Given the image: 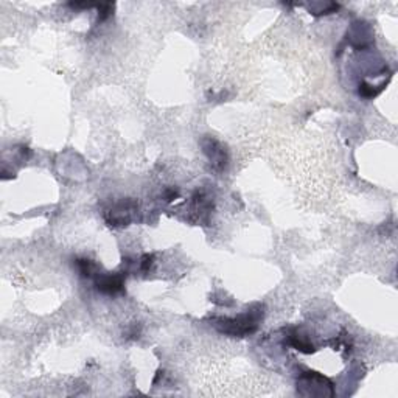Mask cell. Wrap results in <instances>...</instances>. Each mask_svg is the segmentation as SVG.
I'll return each instance as SVG.
<instances>
[{
  "label": "cell",
  "mask_w": 398,
  "mask_h": 398,
  "mask_svg": "<svg viewBox=\"0 0 398 398\" xmlns=\"http://www.w3.org/2000/svg\"><path fill=\"white\" fill-rule=\"evenodd\" d=\"M265 316V306L257 303L251 306L246 313L240 314L232 319H218L215 322V327L218 328V332L229 335L233 338H245L257 332L258 324Z\"/></svg>",
  "instance_id": "obj_1"
},
{
  "label": "cell",
  "mask_w": 398,
  "mask_h": 398,
  "mask_svg": "<svg viewBox=\"0 0 398 398\" xmlns=\"http://www.w3.org/2000/svg\"><path fill=\"white\" fill-rule=\"evenodd\" d=\"M98 8V22L106 21L109 16H112L114 11V4H100L97 5Z\"/></svg>",
  "instance_id": "obj_7"
},
{
  "label": "cell",
  "mask_w": 398,
  "mask_h": 398,
  "mask_svg": "<svg viewBox=\"0 0 398 398\" xmlns=\"http://www.w3.org/2000/svg\"><path fill=\"white\" fill-rule=\"evenodd\" d=\"M152 263H154V257L152 255H149V254L143 255L142 260H140V271L142 272H148L151 269Z\"/></svg>",
  "instance_id": "obj_8"
},
{
  "label": "cell",
  "mask_w": 398,
  "mask_h": 398,
  "mask_svg": "<svg viewBox=\"0 0 398 398\" xmlns=\"http://www.w3.org/2000/svg\"><path fill=\"white\" fill-rule=\"evenodd\" d=\"M76 268H78V271H79V274L83 277H91L95 272V269H97L95 263L92 260H88V258H78V260H76Z\"/></svg>",
  "instance_id": "obj_6"
},
{
  "label": "cell",
  "mask_w": 398,
  "mask_h": 398,
  "mask_svg": "<svg viewBox=\"0 0 398 398\" xmlns=\"http://www.w3.org/2000/svg\"><path fill=\"white\" fill-rule=\"evenodd\" d=\"M137 210V205L132 201H122L115 204L112 209H109L105 213L106 222L109 226H128V224L132 221L134 212Z\"/></svg>",
  "instance_id": "obj_3"
},
{
  "label": "cell",
  "mask_w": 398,
  "mask_h": 398,
  "mask_svg": "<svg viewBox=\"0 0 398 398\" xmlns=\"http://www.w3.org/2000/svg\"><path fill=\"white\" fill-rule=\"evenodd\" d=\"M288 344L292 345L294 349L299 350V352H303V353H313L314 352V347L313 344H309L308 339L305 336H300L297 332H294L288 336Z\"/></svg>",
  "instance_id": "obj_5"
},
{
  "label": "cell",
  "mask_w": 398,
  "mask_h": 398,
  "mask_svg": "<svg viewBox=\"0 0 398 398\" xmlns=\"http://www.w3.org/2000/svg\"><path fill=\"white\" fill-rule=\"evenodd\" d=\"M95 288L106 296H115L120 294L125 288V277L123 274H98L95 279Z\"/></svg>",
  "instance_id": "obj_4"
},
{
  "label": "cell",
  "mask_w": 398,
  "mask_h": 398,
  "mask_svg": "<svg viewBox=\"0 0 398 398\" xmlns=\"http://www.w3.org/2000/svg\"><path fill=\"white\" fill-rule=\"evenodd\" d=\"M201 145H202V151L205 152L207 157H209V161L215 170L221 171L227 167L229 154H227L226 146H222L218 140H215L213 137H209V135L202 138Z\"/></svg>",
  "instance_id": "obj_2"
},
{
  "label": "cell",
  "mask_w": 398,
  "mask_h": 398,
  "mask_svg": "<svg viewBox=\"0 0 398 398\" xmlns=\"http://www.w3.org/2000/svg\"><path fill=\"white\" fill-rule=\"evenodd\" d=\"M68 7L73 8V10H86V8H92L94 5L92 4H86V2H72V4H68Z\"/></svg>",
  "instance_id": "obj_10"
},
{
  "label": "cell",
  "mask_w": 398,
  "mask_h": 398,
  "mask_svg": "<svg viewBox=\"0 0 398 398\" xmlns=\"http://www.w3.org/2000/svg\"><path fill=\"white\" fill-rule=\"evenodd\" d=\"M178 196H179V192H178V190H175V188H168V190H165V193H164V198L168 202H171L173 199H176Z\"/></svg>",
  "instance_id": "obj_9"
}]
</instances>
